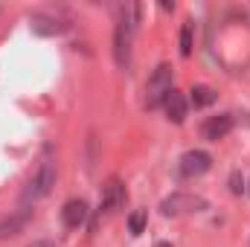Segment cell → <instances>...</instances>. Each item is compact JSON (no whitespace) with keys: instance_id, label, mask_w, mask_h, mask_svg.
<instances>
[{"instance_id":"obj_1","label":"cell","mask_w":250,"mask_h":247,"mask_svg":"<svg viewBox=\"0 0 250 247\" xmlns=\"http://www.w3.org/2000/svg\"><path fill=\"white\" fill-rule=\"evenodd\" d=\"M137 23H140V6L137 3L123 6L120 21H117V32H114V59L123 70L131 67V44H134Z\"/></svg>"},{"instance_id":"obj_2","label":"cell","mask_w":250,"mask_h":247,"mask_svg":"<svg viewBox=\"0 0 250 247\" xmlns=\"http://www.w3.org/2000/svg\"><path fill=\"white\" fill-rule=\"evenodd\" d=\"M209 204L207 198L201 195H192V192H175L169 195L163 204H160V212L169 215V218H178V215H192V212H204Z\"/></svg>"},{"instance_id":"obj_3","label":"cell","mask_w":250,"mask_h":247,"mask_svg":"<svg viewBox=\"0 0 250 247\" xmlns=\"http://www.w3.org/2000/svg\"><path fill=\"white\" fill-rule=\"evenodd\" d=\"M169 93H172V67H169V64H160V67L148 76V84H146V105H148V108H160Z\"/></svg>"},{"instance_id":"obj_4","label":"cell","mask_w":250,"mask_h":247,"mask_svg":"<svg viewBox=\"0 0 250 247\" xmlns=\"http://www.w3.org/2000/svg\"><path fill=\"white\" fill-rule=\"evenodd\" d=\"M53 186H56V163L53 160H41L38 172L32 175V181L26 186V192H23V201H38V198L50 195Z\"/></svg>"},{"instance_id":"obj_5","label":"cell","mask_w":250,"mask_h":247,"mask_svg":"<svg viewBox=\"0 0 250 247\" xmlns=\"http://www.w3.org/2000/svg\"><path fill=\"white\" fill-rule=\"evenodd\" d=\"M209 169H212V157H209L207 151H201V148H192V151H187V154L178 160L181 178H201V175H207Z\"/></svg>"},{"instance_id":"obj_6","label":"cell","mask_w":250,"mask_h":247,"mask_svg":"<svg viewBox=\"0 0 250 247\" xmlns=\"http://www.w3.org/2000/svg\"><path fill=\"white\" fill-rule=\"evenodd\" d=\"M230 131H233V114H218V117H209L207 123L201 125V134H204V140H209V143L224 140Z\"/></svg>"},{"instance_id":"obj_7","label":"cell","mask_w":250,"mask_h":247,"mask_svg":"<svg viewBox=\"0 0 250 247\" xmlns=\"http://www.w3.org/2000/svg\"><path fill=\"white\" fill-rule=\"evenodd\" d=\"M29 218H32V209H29V206H21V209H15L12 215H6V218L0 221V242H3V239H12V236H18V233H23V227L29 224Z\"/></svg>"},{"instance_id":"obj_8","label":"cell","mask_w":250,"mask_h":247,"mask_svg":"<svg viewBox=\"0 0 250 247\" xmlns=\"http://www.w3.org/2000/svg\"><path fill=\"white\" fill-rule=\"evenodd\" d=\"M123 204H125V186L120 178H111L102 186V209L105 212H117Z\"/></svg>"},{"instance_id":"obj_9","label":"cell","mask_w":250,"mask_h":247,"mask_svg":"<svg viewBox=\"0 0 250 247\" xmlns=\"http://www.w3.org/2000/svg\"><path fill=\"white\" fill-rule=\"evenodd\" d=\"M84 218H87V204H84L82 198H73V201H67V204H64V209H62L64 227L76 230V227H82V224H84Z\"/></svg>"},{"instance_id":"obj_10","label":"cell","mask_w":250,"mask_h":247,"mask_svg":"<svg viewBox=\"0 0 250 247\" xmlns=\"http://www.w3.org/2000/svg\"><path fill=\"white\" fill-rule=\"evenodd\" d=\"M163 105H166V117H169L175 125H181L184 120H187L189 105H187V96H184L181 90H175V87H172V93L166 96V102H163Z\"/></svg>"},{"instance_id":"obj_11","label":"cell","mask_w":250,"mask_h":247,"mask_svg":"<svg viewBox=\"0 0 250 247\" xmlns=\"http://www.w3.org/2000/svg\"><path fill=\"white\" fill-rule=\"evenodd\" d=\"M70 23L59 21L56 15H32V29L38 35H62Z\"/></svg>"},{"instance_id":"obj_12","label":"cell","mask_w":250,"mask_h":247,"mask_svg":"<svg viewBox=\"0 0 250 247\" xmlns=\"http://www.w3.org/2000/svg\"><path fill=\"white\" fill-rule=\"evenodd\" d=\"M215 99H218V93L212 87H207V84H195L192 87V105L195 108H209Z\"/></svg>"},{"instance_id":"obj_13","label":"cell","mask_w":250,"mask_h":247,"mask_svg":"<svg viewBox=\"0 0 250 247\" xmlns=\"http://www.w3.org/2000/svg\"><path fill=\"white\" fill-rule=\"evenodd\" d=\"M146 221H148V212L146 209H134L128 215V233L131 236H143L146 233Z\"/></svg>"},{"instance_id":"obj_14","label":"cell","mask_w":250,"mask_h":247,"mask_svg":"<svg viewBox=\"0 0 250 247\" xmlns=\"http://www.w3.org/2000/svg\"><path fill=\"white\" fill-rule=\"evenodd\" d=\"M181 56L184 59L192 56V23H184V29H181Z\"/></svg>"},{"instance_id":"obj_15","label":"cell","mask_w":250,"mask_h":247,"mask_svg":"<svg viewBox=\"0 0 250 247\" xmlns=\"http://www.w3.org/2000/svg\"><path fill=\"white\" fill-rule=\"evenodd\" d=\"M230 189H233L236 195H242V189H245V186H242V178H239V172H233V175H230Z\"/></svg>"},{"instance_id":"obj_16","label":"cell","mask_w":250,"mask_h":247,"mask_svg":"<svg viewBox=\"0 0 250 247\" xmlns=\"http://www.w3.org/2000/svg\"><path fill=\"white\" fill-rule=\"evenodd\" d=\"M29 247H56L53 242H35V245H29Z\"/></svg>"},{"instance_id":"obj_17","label":"cell","mask_w":250,"mask_h":247,"mask_svg":"<svg viewBox=\"0 0 250 247\" xmlns=\"http://www.w3.org/2000/svg\"><path fill=\"white\" fill-rule=\"evenodd\" d=\"M154 247H172V245H169V242H157Z\"/></svg>"},{"instance_id":"obj_18","label":"cell","mask_w":250,"mask_h":247,"mask_svg":"<svg viewBox=\"0 0 250 247\" xmlns=\"http://www.w3.org/2000/svg\"><path fill=\"white\" fill-rule=\"evenodd\" d=\"M248 192H250V189H248Z\"/></svg>"}]
</instances>
